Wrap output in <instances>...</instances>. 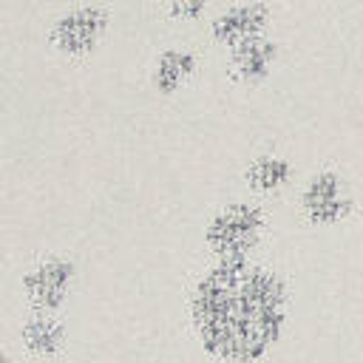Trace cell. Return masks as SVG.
<instances>
[{"label": "cell", "mask_w": 363, "mask_h": 363, "mask_svg": "<svg viewBox=\"0 0 363 363\" xmlns=\"http://www.w3.org/2000/svg\"><path fill=\"white\" fill-rule=\"evenodd\" d=\"M286 312V281L250 258L216 261L190 292L196 337L221 363H258L281 340Z\"/></svg>", "instance_id": "obj_1"}, {"label": "cell", "mask_w": 363, "mask_h": 363, "mask_svg": "<svg viewBox=\"0 0 363 363\" xmlns=\"http://www.w3.org/2000/svg\"><path fill=\"white\" fill-rule=\"evenodd\" d=\"M267 213L255 201H230L204 224V247L216 261H244L258 247Z\"/></svg>", "instance_id": "obj_2"}, {"label": "cell", "mask_w": 363, "mask_h": 363, "mask_svg": "<svg viewBox=\"0 0 363 363\" xmlns=\"http://www.w3.org/2000/svg\"><path fill=\"white\" fill-rule=\"evenodd\" d=\"M111 28V11L96 3H77L60 11L48 28V43L60 57H91Z\"/></svg>", "instance_id": "obj_3"}, {"label": "cell", "mask_w": 363, "mask_h": 363, "mask_svg": "<svg viewBox=\"0 0 363 363\" xmlns=\"http://www.w3.org/2000/svg\"><path fill=\"white\" fill-rule=\"evenodd\" d=\"M77 267L65 255H48L23 272L20 286L31 312H57L71 295Z\"/></svg>", "instance_id": "obj_4"}, {"label": "cell", "mask_w": 363, "mask_h": 363, "mask_svg": "<svg viewBox=\"0 0 363 363\" xmlns=\"http://www.w3.org/2000/svg\"><path fill=\"white\" fill-rule=\"evenodd\" d=\"M301 213L312 227H335L349 218L352 213V196L346 190V182L335 170H318L306 179L298 196Z\"/></svg>", "instance_id": "obj_5"}, {"label": "cell", "mask_w": 363, "mask_h": 363, "mask_svg": "<svg viewBox=\"0 0 363 363\" xmlns=\"http://www.w3.org/2000/svg\"><path fill=\"white\" fill-rule=\"evenodd\" d=\"M269 23H272V9L264 0H241V3L218 9L210 17L207 31H210V40L216 45L230 51L233 45H238L244 40L267 34Z\"/></svg>", "instance_id": "obj_6"}, {"label": "cell", "mask_w": 363, "mask_h": 363, "mask_svg": "<svg viewBox=\"0 0 363 363\" xmlns=\"http://www.w3.org/2000/svg\"><path fill=\"white\" fill-rule=\"evenodd\" d=\"M275 60H278V43L261 34L227 51V74L241 85H258L272 74Z\"/></svg>", "instance_id": "obj_7"}, {"label": "cell", "mask_w": 363, "mask_h": 363, "mask_svg": "<svg viewBox=\"0 0 363 363\" xmlns=\"http://www.w3.org/2000/svg\"><path fill=\"white\" fill-rule=\"evenodd\" d=\"M199 71V57L196 51L190 48H164L159 51V57L153 60V68H150V88L159 94V96H173L179 94L190 79L193 74Z\"/></svg>", "instance_id": "obj_8"}, {"label": "cell", "mask_w": 363, "mask_h": 363, "mask_svg": "<svg viewBox=\"0 0 363 363\" xmlns=\"http://www.w3.org/2000/svg\"><path fill=\"white\" fill-rule=\"evenodd\" d=\"M20 340L28 349V354L45 360L62 352L68 332H65V323L57 318V312H31L20 323Z\"/></svg>", "instance_id": "obj_9"}, {"label": "cell", "mask_w": 363, "mask_h": 363, "mask_svg": "<svg viewBox=\"0 0 363 363\" xmlns=\"http://www.w3.org/2000/svg\"><path fill=\"white\" fill-rule=\"evenodd\" d=\"M292 176H295V164L278 153H261L244 170L247 187L258 196H272V193L284 190L292 182Z\"/></svg>", "instance_id": "obj_10"}, {"label": "cell", "mask_w": 363, "mask_h": 363, "mask_svg": "<svg viewBox=\"0 0 363 363\" xmlns=\"http://www.w3.org/2000/svg\"><path fill=\"white\" fill-rule=\"evenodd\" d=\"M210 0H167V17L173 23H196L204 17Z\"/></svg>", "instance_id": "obj_11"}, {"label": "cell", "mask_w": 363, "mask_h": 363, "mask_svg": "<svg viewBox=\"0 0 363 363\" xmlns=\"http://www.w3.org/2000/svg\"><path fill=\"white\" fill-rule=\"evenodd\" d=\"M0 363H14V357H11V352H9V349H3V354H0Z\"/></svg>", "instance_id": "obj_12"}]
</instances>
